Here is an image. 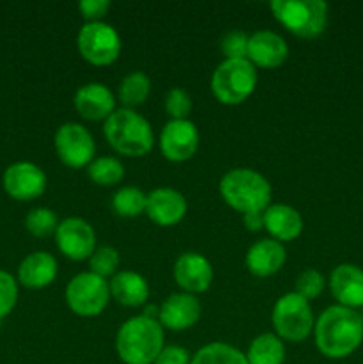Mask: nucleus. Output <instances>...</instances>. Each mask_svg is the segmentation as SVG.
Segmentation results:
<instances>
[{"label":"nucleus","mask_w":363,"mask_h":364,"mask_svg":"<svg viewBox=\"0 0 363 364\" xmlns=\"http://www.w3.org/2000/svg\"><path fill=\"white\" fill-rule=\"evenodd\" d=\"M191 364H248V359L238 348L216 341L199 348Z\"/></svg>","instance_id":"nucleus-26"},{"label":"nucleus","mask_w":363,"mask_h":364,"mask_svg":"<svg viewBox=\"0 0 363 364\" xmlns=\"http://www.w3.org/2000/svg\"><path fill=\"white\" fill-rule=\"evenodd\" d=\"M112 208L117 215L127 219L141 215L146 212V194L137 187H121L112 196Z\"/></svg>","instance_id":"nucleus-28"},{"label":"nucleus","mask_w":363,"mask_h":364,"mask_svg":"<svg viewBox=\"0 0 363 364\" xmlns=\"http://www.w3.org/2000/svg\"><path fill=\"white\" fill-rule=\"evenodd\" d=\"M174 281L187 294H203L210 288L214 270L209 259L199 252H184L174 263Z\"/></svg>","instance_id":"nucleus-14"},{"label":"nucleus","mask_w":363,"mask_h":364,"mask_svg":"<svg viewBox=\"0 0 363 364\" xmlns=\"http://www.w3.org/2000/svg\"><path fill=\"white\" fill-rule=\"evenodd\" d=\"M249 36L242 31H231L221 41V50L226 59H248Z\"/></svg>","instance_id":"nucleus-33"},{"label":"nucleus","mask_w":363,"mask_h":364,"mask_svg":"<svg viewBox=\"0 0 363 364\" xmlns=\"http://www.w3.org/2000/svg\"><path fill=\"white\" fill-rule=\"evenodd\" d=\"M80 55L95 66H107L120 57L121 38L116 28L103 21L85 23L77 36Z\"/></svg>","instance_id":"nucleus-9"},{"label":"nucleus","mask_w":363,"mask_h":364,"mask_svg":"<svg viewBox=\"0 0 363 364\" xmlns=\"http://www.w3.org/2000/svg\"><path fill=\"white\" fill-rule=\"evenodd\" d=\"M56 151L63 164L73 169H80V167L91 164L93 156H95L96 146L95 139L89 134L88 128H84L78 123H64L57 128L56 139Z\"/></svg>","instance_id":"nucleus-10"},{"label":"nucleus","mask_w":363,"mask_h":364,"mask_svg":"<svg viewBox=\"0 0 363 364\" xmlns=\"http://www.w3.org/2000/svg\"><path fill=\"white\" fill-rule=\"evenodd\" d=\"M25 226L34 237H50L57 231L59 223H57L56 212L50 208H34L28 212Z\"/></svg>","instance_id":"nucleus-30"},{"label":"nucleus","mask_w":363,"mask_h":364,"mask_svg":"<svg viewBox=\"0 0 363 364\" xmlns=\"http://www.w3.org/2000/svg\"><path fill=\"white\" fill-rule=\"evenodd\" d=\"M191 354L187 352V348L178 347V345H169V347H164V350L160 352L159 358L155 359L153 364H191Z\"/></svg>","instance_id":"nucleus-36"},{"label":"nucleus","mask_w":363,"mask_h":364,"mask_svg":"<svg viewBox=\"0 0 363 364\" xmlns=\"http://www.w3.org/2000/svg\"><path fill=\"white\" fill-rule=\"evenodd\" d=\"M263 228L274 240L290 242L302 233V217L288 205H269L263 212Z\"/></svg>","instance_id":"nucleus-21"},{"label":"nucleus","mask_w":363,"mask_h":364,"mask_svg":"<svg viewBox=\"0 0 363 364\" xmlns=\"http://www.w3.org/2000/svg\"><path fill=\"white\" fill-rule=\"evenodd\" d=\"M152 89L148 75L142 71H132L121 80L120 84V100L125 109H134V107L142 105L146 102Z\"/></svg>","instance_id":"nucleus-25"},{"label":"nucleus","mask_w":363,"mask_h":364,"mask_svg":"<svg viewBox=\"0 0 363 364\" xmlns=\"http://www.w3.org/2000/svg\"><path fill=\"white\" fill-rule=\"evenodd\" d=\"M89 267H91L93 274L103 277V279L109 276H116V270L120 267V252L109 245L96 247L89 258Z\"/></svg>","instance_id":"nucleus-29"},{"label":"nucleus","mask_w":363,"mask_h":364,"mask_svg":"<svg viewBox=\"0 0 363 364\" xmlns=\"http://www.w3.org/2000/svg\"><path fill=\"white\" fill-rule=\"evenodd\" d=\"M18 299V284L9 272L0 270V320L13 311Z\"/></svg>","instance_id":"nucleus-34"},{"label":"nucleus","mask_w":363,"mask_h":364,"mask_svg":"<svg viewBox=\"0 0 363 364\" xmlns=\"http://www.w3.org/2000/svg\"><path fill=\"white\" fill-rule=\"evenodd\" d=\"M109 0H82V2H78V11L88 20V23L102 20L107 14V11H109Z\"/></svg>","instance_id":"nucleus-35"},{"label":"nucleus","mask_w":363,"mask_h":364,"mask_svg":"<svg viewBox=\"0 0 363 364\" xmlns=\"http://www.w3.org/2000/svg\"><path fill=\"white\" fill-rule=\"evenodd\" d=\"M4 188L18 201L39 198L46 188V174L32 162H16L4 173Z\"/></svg>","instance_id":"nucleus-13"},{"label":"nucleus","mask_w":363,"mask_h":364,"mask_svg":"<svg viewBox=\"0 0 363 364\" xmlns=\"http://www.w3.org/2000/svg\"><path fill=\"white\" fill-rule=\"evenodd\" d=\"M109 288L114 301L120 302L121 306H127V308H139L149 297L148 281L139 276L137 272H132V270L116 272V276H112V279H110Z\"/></svg>","instance_id":"nucleus-23"},{"label":"nucleus","mask_w":363,"mask_h":364,"mask_svg":"<svg viewBox=\"0 0 363 364\" xmlns=\"http://www.w3.org/2000/svg\"><path fill=\"white\" fill-rule=\"evenodd\" d=\"M313 331L320 354L330 359H344L362 345L363 318L354 309L331 306L319 316Z\"/></svg>","instance_id":"nucleus-1"},{"label":"nucleus","mask_w":363,"mask_h":364,"mask_svg":"<svg viewBox=\"0 0 363 364\" xmlns=\"http://www.w3.org/2000/svg\"><path fill=\"white\" fill-rule=\"evenodd\" d=\"M273 326L276 336L287 341L306 340L313 331V311L306 299L295 291L278 299L273 309Z\"/></svg>","instance_id":"nucleus-7"},{"label":"nucleus","mask_w":363,"mask_h":364,"mask_svg":"<svg viewBox=\"0 0 363 364\" xmlns=\"http://www.w3.org/2000/svg\"><path fill=\"white\" fill-rule=\"evenodd\" d=\"M287 259V251L281 242L263 238L253 244L246 255V267L256 277H269L280 272Z\"/></svg>","instance_id":"nucleus-20"},{"label":"nucleus","mask_w":363,"mask_h":364,"mask_svg":"<svg viewBox=\"0 0 363 364\" xmlns=\"http://www.w3.org/2000/svg\"><path fill=\"white\" fill-rule=\"evenodd\" d=\"M199 146V132L189 119H171L160 132V151L171 162H185Z\"/></svg>","instance_id":"nucleus-12"},{"label":"nucleus","mask_w":363,"mask_h":364,"mask_svg":"<svg viewBox=\"0 0 363 364\" xmlns=\"http://www.w3.org/2000/svg\"><path fill=\"white\" fill-rule=\"evenodd\" d=\"M88 174L95 183L102 185V187H110L123 180L125 167L114 156H100L89 164Z\"/></svg>","instance_id":"nucleus-27"},{"label":"nucleus","mask_w":363,"mask_h":364,"mask_svg":"<svg viewBox=\"0 0 363 364\" xmlns=\"http://www.w3.org/2000/svg\"><path fill=\"white\" fill-rule=\"evenodd\" d=\"M362 318H363V315H362Z\"/></svg>","instance_id":"nucleus-38"},{"label":"nucleus","mask_w":363,"mask_h":364,"mask_svg":"<svg viewBox=\"0 0 363 364\" xmlns=\"http://www.w3.org/2000/svg\"><path fill=\"white\" fill-rule=\"evenodd\" d=\"M75 109L84 119L100 121L107 119L114 112L116 100H114L112 91L107 85L100 82H91L85 84L75 92Z\"/></svg>","instance_id":"nucleus-18"},{"label":"nucleus","mask_w":363,"mask_h":364,"mask_svg":"<svg viewBox=\"0 0 363 364\" xmlns=\"http://www.w3.org/2000/svg\"><path fill=\"white\" fill-rule=\"evenodd\" d=\"M221 198L237 212H265L273 188L260 173L253 169H231L221 178Z\"/></svg>","instance_id":"nucleus-3"},{"label":"nucleus","mask_w":363,"mask_h":364,"mask_svg":"<svg viewBox=\"0 0 363 364\" xmlns=\"http://www.w3.org/2000/svg\"><path fill=\"white\" fill-rule=\"evenodd\" d=\"M187 213V201L174 188H155L146 196V215L159 226H174Z\"/></svg>","instance_id":"nucleus-15"},{"label":"nucleus","mask_w":363,"mask_h":364,"mask_svg":"<svg viewBox=\"0 0 363 364\" xmlns=\"http://www.w3.org/2000/svg\"><path fill=\"white\" fill-rule=\"evenodd\" d=\"M56 240L59 251L73 262L91 258L96 249L95 230L91 224L78 217H70L59 224L56 231Z\"/></svg>","instance_id":"nucleus-11"},{"label":"nucleus","mask_w":363,"mask_h":364,"mask_svg":"<svg viewBox=\"0 0 363 364\" xmlns=\"http://www.w3.org/2000/svg\"><path fill=\"white\" fill-rule=\"evenodd\" d=\"M270 9L299 38H317L327 25V4L322 0H276Z\"/></svg>","instance_id":"nucleus-5"},{"label":"nucleus","mask_w":363,"mask_h":364,"mask_svg":"<svg viewBox=\"0 0 363 364\" xmlns=\"http://www.w3.org/2000/svg\"><path fill=\"white\" fill-rule=\"evenodd\" d=\"M248 364H283L285 345L276 334H260L251 341L246 354Z\"/></svg>","instance_id":"nucleus-24"},{"label":"nucleus","mask_w":363,"mask_h":364,"mask_svg":"<svg viewBox=\"0 0 363 364\" xmlns=\"http://www.w3.org/2000/svg\"><path fill=\"white\" fill-rule=\"evenodd\" d=\"M288 46L280 34L270 31H258L249 36L248 60L253 66L278 68L287 60Z\"/></svg>","instance_id":"nucleus-19"},{"label":"nucleus","mask_w":363,"mask_h":364,"mask_svg":"<svg viewBox=\"0 0 363 364\" xmlns=\"http://www.w3.org/2000/svg\"><path fill=\"white\" fill-rule=\"evenodd\" d=\"M244 226L249 231H260L263 228V212L244 213Z\"/></svg>","instance_id":"nucleus-37"},{"label":"nucleus","mask_w":363,"mask_h":364,"mask_svg":"<svg viewBox=\"0 0 363 364\" xmlns=\"http://www.w3.org/2000/svg\"><path fill=\"white\" fill-rule=\"evenodd\" d=\"M57 276V262L50 252L38 251L28 255L18 269V277L23 287L41 290L52 284Z\"/></svg>","instance_id":"nucleus-22"},{"label":"nucleus","mask_w":363,"mask_h":364,"mask_svg":"<svg viewBox=\"0 0 363 364\" xmlns=\"http://www.w3.org/2000/svg\"><path fill=\"white\" fill-rule=\"evenodd\" d=\"M330 288L338 306L354 309L363 308V270L359 267L344 263L331 272Z\"/></svg>","instance_id":"nucleus-17"},{"label":"nucleus","mask_w":363,"mask_h":364,"mask_svg":"<svg viewBox=\"0 0 363 364\" xmlns=\"http://www.w3.org/2000/svg\"><path fill=\"white\" fill-rule=\"evenodd\" d=\"M166 110L173 119H187L192 110V100L182 87H173L166 95Z\"/></svg>","instance_id":"nucleus-32"},{"label":"nucleus","mask_w":363,"mask_h":364,"mask_svg":"<svg viewBox=\"0 0 363 364\" xmlns=\"http://www.w3.org/2000/svg\"><path fill=\"white\" fill-rule=\"evenodd\" d=\"M324 290V276L315 269H308L299 274L295 281V294L301 295L306 301H313L319 297Z\"/></svg>","instance_id":"nucleus-31"},{"label":"nucleus","mask_w":363,"mask_h":364,"mask_svg":"<svg viewBox=\"0 0 363 364\" xmlns=\"http://www.w3.org/2000/svg\"><path fill=\"white\" fill-rule=\"evenodd\" d=\"M116 350L125 364H153L164 350V327L159 320L134 316L117 331Z\"/></svg>","instance_id":"nucleus-2"},{"label":"nucleus","mask_w":363,"mask_h":364,"mask_svg":"<svg viewBox=\"0 0 363 364\" xmlns=\"http://www.w3.org/2000/svg\"><path fill=\"white\" fill-rule=\"evenodd\" d=\"M201 316V304L191 294H174L160 306L159 323L164 329L185 331Z\"/></svg>","instance_id":"nucleus-16"},{"label":"nucleus","mask_w":363,"mask_h":364,"mask_svg":"<svg viewBox=\"0 0 363 364\" xmlns=\"http://www.w3.org/2000/svg\"><path fill=\"white\" fill-rule=\"evenodd\" d=\"M110 297L107 279L93 272H82L70 281L66 288V302L78 316H96L105 309Z\"/></svg>","instance_id":"nucleus-8"},{"label":"nucleus","mask_w":363,"mask_h":364,"mask_svg":"<svg viewBox=\"0 0 363 364\" xmlns=\"http://www.w3.org/2000/svg\"><path fill=\"white\" fill-rule=\"evenodd\" d=\"M107 142L117 153L127 156H142L153 148V132L148 121L134 109H117L103 124Z\"/></svg>","instance_id":"nucleus-4"},{"label":"nucleus","mask_w":363,"mask_h":364,"mask_svg":"<svg viewBox=\"0 0 363 364\" xmlns=\"http://www.w3.org/2000/svg\"><path fill=\"white\" fill-rule=\"evenodd\" d=\"M256 68L248 59H224L212 75V92L224 105H238L256 87Z\"/></svg>","instance_id":"nucleus-6"}]
</instances>
